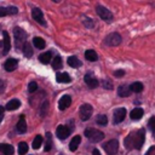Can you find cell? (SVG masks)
<instances>
[{
  "label": "cell",
  "mask_w": 155,
  "mask_h": 155,
  "mask_svg": "<svg viewBox=\"0 0 155 155\" xmlns=\"http://www.w3.org/2000/svg\"><path fill=\"white\" fill-rule=\"evenodd\" d=\"M81 61L78 58V57H75V56H70V57H68V65H70L71 68H78V67H81Z\"/></svg>",
  "instance_id": "ffe728a7"
},
{
  "label": "cell",
  "mask_w": 155,
  "mask_h": 155,
  "mask_svg": "<svg viewBox=\"0 0 155 155\" xmlns=\"http://www.w3.org/2000/svg\"><path fill=\"white\" fill-rule=\"evenodd\" d=\"M56 80L58 82H61V84H67V82L71 81V78H70V75L68 73H59V74H57Z\"/></svg>",
  "instance_id": "e0dca14e"
},
{
  "label": "cell",
  "mask_w": 155,
  "mask_h": 155,
  "mask_svg": "<svg viewBox=\"0 0 155 155\" xmlns=\"http://www.w3.org/2000/svg\"><path fill=\"white\" fill-rule=\"evenodd\" d=\"M19 105H21V102H19L18 99H11L10 102H7L6 109H7V110H16Z\"/></svg>",
  "instance_id": "4316f807"
},
{
  "label": "cell",
  "mask_w": 155,
  "mask_h": 155,
  "mask_svg": "<svg viewBox=\"0 0 155 155\" xmlns=\"http://www.w3.org/2000/svg\"><path fill=\"white\" fill-rule=\"evenodd\" d=\"M117 94L120 97H128L131 94V90H130V86L127 85H120L117 87Z\"/></svg>",
  "instance_id": "2e32d148"
},
{
  "label": "cell",
  "mask_w": 155,
  "mask_h": 155,
  "mask_svg": "<svg viewBox=\"0 0 155 155\" xmlns=\"http://www.w3.org/2000/svg\"><path fill=\"white\" fill-rule=\"evenodd\" d=\"M0 151L4 153L5 155H12V154H13V147L10 145V144L1 143V144H0Z\"/></svg>",
  "instance_id": "7402d4cb"
},
{
  "label": "cell",
  "mask_w": 155,
  "mask_h": 155,
  "mask_svg": "<svg viewBox=\"0 0 155 155\" xmlns=\"http://www.w3.org/2000/svg\"><path fill=\"white\" fill-rule=\"evenodd\" d=\"M23 53H24V56L25 57H31L33 56V48H31V46H30V44L29 42H24V45H23Z\"/></svg>",
  "instance_id": "83f0119b"
},
{
  "label": "cell",
  "mask_w": 155,
  "mask_h": 155,
  "mask_svg": "<svg viewBox=\"0 0 155 155\" xmlns=\"http://www.w3.org/2000/svg\"><path fill=\"white\" fill-rule=\"evenodd\" d=\"M33 44H34V46L36 47V48H39V50H42V48H45V40L44 39H41V38H39V36H35L34 39H33Z\"/></svg>",
  "instance_id": "484cf974"
},
{
  "label": "cell",
  "mask_w": 155,
  "mask_h": 155,
  "mask_svg": "<svg viewBox=\"0 0 155 155\" xmlns=\"http://www.w3.org/2000/svg\"><path fill=\"white\" fill-rule=\"evenodd\" d=\"M84 81L86 82V85L90 87V88H96L98 86V80L91 74V73H87L84 78Z\"/></svg>",
  "instance_id": "30bf717a"
},
{
  "label": "cell",
  "mask_w": 155,
  "mask_h": 155,
  "mask_svg": "<svg viewBox=\"0 0 155 155\" xmlns=\"http://www.w3.org/2000/svg\"><path fill=\"white\" fill-rule=\"evenodd\" d=\"M154 150H155V147H150V148L148 149V151H147V154H145V155H151V154L154 153Z\"/></svg>",
  "instance_id": "ab89813d"
},
{
  "label": "cell",
  "mask_w": 155,
  "mask_h": 155,
  "mask_svg": "<svg viewBox=\"0 0 155 155\" xmlns=\"http://www.w3.org/2000/svg\"><path fill=\"white\" fill-rule=\"evenodd\" d=\"M102 85H103L104 88H108V90H111V88H113V84H111V81H109V80H103V81H102Z\"/></svg>",
  "instance_id": "74e56055"
},
{
  "label": "cell",
  "mask_w": 155,
  "mask_h": 155,
  "mask_svg": "<svg viewBox=\"0 0 155 155\" xmlns=\"http://www.w3.org/2000/svg\"><path fill=\"white\" fill-rule=\"evenodd\" d=\"M148 127L150 128L151 132H155V116H151L148 121Z\"/></svg>",
  "instance_id": "836d02e7"
},
{
  "label": "cell",
  "mask_w": 155,
  "mask_h": 155,
  "mask_svg": "<svg viewBox=\"0 0 155 155\" xmlns=\"http://www.w3.org/2000/svg\"><path fill=\"white\" fill-rule=\"evenodd\" d=\"M97 124L98 125H101V126H105L107 124H108V117H107V115H103V114H101V115H98L97 116Z\"/></svg>",
  "instance_id": "f1b7e54d"
},
{
  "label": "cell",
  "mask_w": 155,
  "mask_h": 155,
  "mask_svg": "<svg viewBox=\"0 0 155 155\" xmlns=\"http://www.w3.org/2000/svg\"><path fill=\"white\" fill-rule=\"evenodd\" d=\"M4 110H5V109H4V107H1V105H0V121H1V120H2V117H4Z\"/></svg>",
  "instance_id": "60d3db41"
},
{
  "label": "cell",
  "mask_w": 155,
  "mask_h": 155,
  "mask_svg": "<svg viewBox=\"0 0 155 155\" xmlns=\"http://www.w3.org/2000/svg\"><path fill=\"white\" fill-rule=\"evenodd\" d=\"M52 67H53L54 69H59V68L62 67V58H61L59 56H56V57L53 58V61H52Z\"/></svg>",
  "instance_id": "1f68e13d"
},
{
  "label": "cell",
  "mask_w": 155,
  "mask_h": 155,
  "mask_svg": "<svg viewBox=\"0 0 155 155\" xmlns=\"http://www.w3.org/2000/svg\"><path fill=\"white\" fill-rule=\"evenodd\" d=\"M18 12L17 7L11 6V7H0V17L7 16V15H16Z\"/></svg>",
  "instance_id": "5bb4252c"
},
{
  "label": "cell",
  "mask_w": 155,
  "mask_h": 155,
  "mask_svg": "<svg viewBox=\"0 0 155 155\" xmlns=\"http://www.w3.org/2000/svg\"><path fill=\"white\" fill-rule=\"evenodd\" d=\"M143 114H144V111H143L142 108H134V109L131 111L130 117H131L132 120H139V119L143 116Z\"/></svg>",
  "instance_id": "d6986e66"
},
{
  "label": "cell",
  "mask_w": 155,
  "mask_h": 155,
  "mask_svg": "<svg viewBox=\"0 0 155 155\" xmlns=\"http://www.w3.org/2000/svg\"><path fill=\"white\" fill-rule=\"evenodd\" d=\"M130 90H131V92L139 93V92H142V91H143V84H142V82H139V81H136V82L131 84Z\"/></svg>",
  "instance_id": "d4e9b609"
},
{
  "label": "cell",
  "mask_w": 155,
  "mask_h": 155,
  "mask_svg": "<svg viewBox=\"0 0 155 155\" xmlns=\"http://www.w3.org/2000/svg\"><path fill=\"white\" fill-rule=\"evenodd\" d=\"M126 116V109L125 108H117L114 111V124H120L121 121H124Z\"/></svg>",
  "instance_id": "8fae6325"
},
{
  "label": "cell",
  "mask_w": 155,
  "mask_h": 155,
  "mask_svg": "<svg viewBox=\"0 0 155 155\" xmlns=\"http://www.w3.org/2000/svg\"><path fill=\"white\" fill-rule=\"evenodd\" d=\"M80 142H81V137H80V136H75V137L70 140V143H69V149H70L71 151H75V150L78 149Z\"/></svg>",
  "instance_id": "44dd1931"
},
{
  "label": "cell",
  "mask_w": 155,
  "mask_h": 155,
  "mask_svg": "<svg viewBox=\"0 0 155 155\" xmlns=\"http://www.w3.org/2000/svg\"><path fill=\"white\" fill-rule=\"evenodd\" d=\"M17 65H18V59L16 58H8L4 64L6 71H13L17 68Z\"/></svg>",
  "instance_id": "4fadbf2b"
},
{
  "label": "cell",
  "mask_w": 155,
  "mask_h": 155,
  "mask_svg": "<svg viewBox=\"0 0 155 155\" xmlns=\"http://www.w3.org/2000/svg\"><path fill=\"white\" fill-rule=\"evenodd\" d=\"M84 24L87 28H93V25H94V23H93V21L91 18H84Z\"/></svg>",
  "instance_id": "8d00e7d4"
},
{
  "label": "cell",
  "mask_w": 155,
  "mask_h": 155,
  "mask_svg": "<svg viewBox=\"0 0 155 155\" xmlns=\"http://www.w3.org/2000/svg\"><path fill=\"white\" fill-rule=\"evenodd\" d=\"M70 104H71V98H70V96L64 94L63 97H61V99H59V102H58V108H59V110H65Z\"/></svg>",
  "instance_id": "7c38bea8"
},
{
  "label": "cell",
  "mask_w": 155,
  "mask_h": 155,
  "mask_svg": "<svg viewBox=\"0 0 155 155\" xmlns=\"http://www.w3.org/2000/svg\"><path fill=\"white\" fill-rule=\"evenodd\" d=\"M85 136L91 140V142H101L103 138H104V133L98 131V130H94V128H86L85 130Z\"/></svg>",
  "instance_id": "3957f363"
},
{
  "label": "cell",
  "mask_w": 155,
  "mask_h": 155,
  "mask_svg": "<svg viewBox=\"0 0 155 155\" xmlns=\"http://www.w3.org/2000/svg\"><path fill=\"white\" fill-rule=\"evenodd\" d=\"M27 150H28V145H27V143L21 142V143L18 144V154H19V155H24V154L27 153Z\"/></svg>",
  "instance_id": "d6a6232c"
},
{
  "label": "cell",
  "mask_w": 155,
  "mask_h": 155,
  "mask_svg": "<svg viewBox=\"0 0 155 155\" xmlns=\"http://www.w3.org/2000/svg\"><path fill=\"white\" fill-rule=\"evenodd\" d=\"M4 87H5V84H4L2 80H0V93L4 91Z\"/></svg>",
  "instance_id": "b9f144b4"
},
{
  "label": "cell",
  "mask_w": 155,
  "mask_h": 155,
  "mask_svg": "<svg viewBox=\"0 0 155 155\" xmlns=\"http://www.w3.org/2000/svg\"><path fill=\"white\" fill-rule=\"evenodd\" d=\"M56 134H57V137L59 139H65L70 134V130L64 125H59L57 127V130H56Z\"/></svg>",
  "instance_id": "9c48e42d"
},
{
  "label": "cell",
  "mask_w": 155,
  "mask_h": 155,
  "mask_svg": "<svg viewBox=\"0 0 155 155\" xmlns=\"http://www.w3.org/2000/svg\"><path fill=\"white\" fill-rule=\"evenodd\" d=\"M92 154H93V155H101V153H99V150H98V149H93Z\"/></svg>",
  "instance_id": "7bdbcfd3"
},
{
  "label": "cell",
  "mask_w": 155,
  "mask_h": 155,
  "mask_svg": "<svg viewBox=\"0 0 155 155\" xmlns=\"http://www.w3.org/2000/svg\"><path fill=\"white\" fill-rule=\"evenodd\" d=\"M47 111H48V102H47V101H45V102L41 104L39 113H40V115H41V116H45V115L47 114Z\"/></svg>",
  "instance_id": "4dcf8cb0"
},
{
  "label": "cell",
  "mask_w": 155,
  "mask_h": 155,
  "mask_svg": "<svg viewBox=\"0 0 155 155\" xmlns=\"http://www.w3.org/2000/svg\"><path fill=\"white\" fill-rule=\"evenodd\" d=\"M31 16H33V18H34L39 24L46 25V21H45V18H44V13H42V11H41L40 8H33V10H31Z\"/></svg>",
  "instance_id": "ba28073f"
},
{
  "label": "cell",
  "mask_w": 155,
  "mask_h": 155,
  "mask_svg": "<svg viewBox=\"0 0 155 155\" xmlns=\"http://www.w3.org/2000/svg\"><path fill=\"white\" fill-rule=\"evenodd\" d=\"M51 58H52V53L48 51V52H45V53L40 54L39 61H40L42 64H48V63L51 62Z\"/></svg>",
  "instance_id": "cb8c5ba5"
},
{
  "label": "cell",
  "mask_w": 155,
  "mask_h": 155,
  "mask_svg": "<svg viewBox=\"0 0 155 155\" xmlns=\"http://www.w3.org/2000/svg\"><path fill=\"white\" fill-rule=\"evenodd\" d=\"M96 12H97V15L103 19V21H105V22H111L113 21V13L107 8V7H104V6H102V5H97V7H96Z\"/></svg>",
  "instance_id": "277c9868"
},
{
  "label": "cell",
  "mask_w": 155,
  "mask_h": 155,
  "mask_svg": "<svg viewBox=\"0 0 155 155\" xmlns=\"http://www.w3.org/2000/svg\"><path fill=\"white\" fill-rule=\"evenodd\" d=\"M46 136H47V142H46V145H45V151H50V150H51V147H52L51 134H50V133H46Z\"/></svg>",
  "instance_id": "e575fe53"
},
{
  "label": "cell",
  "mask_w": 155,
  "mask_h": 155,
  "mask_svg": "<svg viewBox=\"0 0 155 155\" xmlns=\"http://www.w3.org/2000/svg\"><path fill=\"white\" fill-rule=\"evenodd\" d=\"M41 144H42V137L39 134V136H36L35 138H34V140H33V148L34 149H39L40 147H41Z\"/></svg>",
  "instance_id": "f546056e"
},
{
  "label": "cell",
  "mask_w": 155,
  "mask_h": 155,
  "mask_svg": "<svg viewBox=\"0 0 155 155\" xmlns=\"http://www.w3.org/2000/svg\"><path fill=\"white\" fill-rule=\"evenodd\" d=\"M13 36H15V42H16V47L19 50V48H23V45L25 42V39H27V33L22 29V28H15L13 30Z\"/></svg>",
  "instance_id": "7a4b0ae2"
},
{
  "label": "cell",
  "mask_w": 155,
  "mask_h": 155,
  "mask_svg": "<svg viewBox=\"0 0 155 155\" xmlns=\"http://www.w3.org/2000/svg\"><path fill=\"white\" fill-rule=\"evenodd\" d=\"M2 35H4V50H2V54H6L10 51V47H11L10 35H8L7 31H2Z\"/></svg>",
  "instance_id": "9a60e30c"
},
{
  "label": "cell",
  "mask_w": 155,
  "mask_h": 155,
  "mask_svg": "<svg viewBox=\"0 0 155 155\" xmlns=\"http://www.w3.org/2000/svg\"><path fill=\"white\" fill-rule=\"evenodd\" d=\"M144 139H145V132L143 128L136 131V132H132L130 133L126 139H125V147L127 149H132V148H136V149H140L143 143H144Z\"/></svg>",
  "instance_id": "6da1fadb"
},
{
  "label": "cell",
  "mask_w": 155,
  "mask_h": 155,
  "mask_svg": "<svg viewBox=\"0 0 155 155\" xmlns=\"http://www.w3.org/2000/svg\"><path fill=\"white\" fill-rule=\"evenodd\" d=\"M52 1H53V2H59L61 0H52Z\"/></svg>",
  "instance_id": "ee69618b"
},
{
  "label": "cell",
  "mask_w": 155,
  "mask_h": 155,
  "mask_svg": "<svg viewBox=\"0 0 155 155\" xmlns=\"http://www.w3.org/2000/svg\"><path fill=\"white\" fill-rule=\"evenodd\" d=\"M85 58H86L87 61H90V62H94V61L98 59V56H97L96 51H93V50H87V51L85 52Z\"/></svg>",
  "instance_id": "603a6c76"
},
{
  "label": "cell",
  "mask_w": 155,
  "mask_h": 155,
  "mask_svg": "<svg viewBox=\"0 0 155 155\" xmlns=\"http://www.w3.org/2000/svg\"><path fill=\"white\" fill-rule=\"evenodd\" d=\"M17 131H18V133H25V131H27V122H25V120H24V116L22 115L21 117H19V120H18V122H17Z\"/></svg>",
  "instance_id": "ac0fdd59"
},
{
  "label": "cell",
  "mask_w": 155,
  "mask_h": 155,
  "mask_svg": "<svg viewBox=\"0 0 155 155\" xmlns=\"http://www.w3.org/2000/svg\"><path fill=\"white\" fill-rule=\"evenodd\" d=\"M114 75H115L116 78H121V76L125 75V71H124L122 69H119V70H115V71H114Z\"/></svg>",
  "instance_id": "f35d334b"
},
{
  "label": "cell",
  "mask_w": 155,
  "mask_h": 155,
  "mask_svg": "<svg viewBox=\"0 0 155 155\" xmlns=\"http://www.w3.org/2000/svg\"><path fill=\"white\" fill-rule=\"evenodd\" d=\"M92 111H93V109H92V107H91L90 104H82V105L80 107V110H79L80 119H81L82 121H87V120L91 117Z\"/></svg>",
  "instance_id": "8992f818"
},
{
  "label": "cell",
  "mask_w": 155,
  "mask_h": 155,
  "mask_svg": "<svg viewBox=\"0 0 155 155\" xmlns=\"http://www.w3.org/2000/svg\"><path fill=\"white\" fill-rule=\"evenodd\" d=\"M103 148L108 155H115L117 153V149H119V142L116 139H111V140L107 142Z\"/></svg>",
  "instance_id": "52a82bcc"
},
{
  "label": "cell",
  "mask_w": 155,
  "mask_h": 155,
  "mask_svg": "<svg viewBox=\"0 0 155 155\" xmlns=\"http://www.w3.org/2000/svg\"><path fill=\"white\" fill-rule=\"evenodd\" d=\"M122 41V38L119 33H111L109 35L105 36V40L104 42L108 45V46H119Z\"/></svg>",
  "instance_id": "5b68a950"
},
{
  "label": "cell",
  "mask_w": 155,
  "mask_h": 155,
  "mask_svg": "<svg viewBox=\"0 0 155 155\" xmlns=\"http://www.w3.org/2000/svg\"><path fill=\"white\" fill-rule=\"evenodd\" d=\"M36 90H38V84H36L35 81L29 82V85H28V91H29V92H35Z\"/></svg>",
  "instance_id": "d590c367"
}]
</instances>
